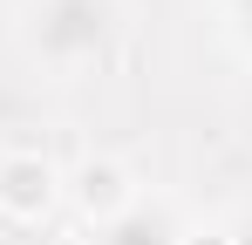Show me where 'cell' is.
I'll return each instance as SVG.
<instances>
[{
  "label": "cell",
  "mask_w": 252,
  "mask_h": 245,
  "mask_svg": "<svg viewBox=\"0 0 252 245\" xmlns=\"http://www.w3.org/2000/svg\"><path fill=\"white\" fill-rule=\"evenodd\" d=\"M123 34V0H28L21 41L28 55L55 75H82L95 68Z\"/></svg>",
  "instance_id": "1"
},
{
  "label": "cell",
  "mask_w": 252,
  "mask_h": 245,
  "mask_svg": "<svg viewBox=\"0 0 252 245\" xmlns=\"http://www.w3.org/2000/svg\"><path fill=\"white\" fill-rule=\"evenodd\" d=\"M62 198H75V204H82L89 232H95L102 218H116V211L136 198V184H129V170H123L116 157H89V163H75V170L62 177Z\"/></svg>",
  "instance_id": "4"
},
{
  "label": "cell",
  "mask_w": 252,
  "mask_h": 245,
  "mask_svg": "<svg viewBox=\"0 0 252 245\" xmlns=\"http://www.w3.org/2000/svg\"><path fill=\"white\" fill-rule=\"evenodd\" d=\"M225 245H252V211H239V218L225 225Z\"/></svg>",
  "instance_id": "6"
},
{
  "label": "cell",
  "mask_w": 252,
  "mask_h": 245,
  "mask_svg": "<svg viewBox=\"0 0 252 245\" xmlns=\"http://www.w3.org/2000/svg\"><path fill=\"white\" fill-rule=\"evenodd\" d=\"M62 204V163L41 150H7L0 157V218L14 225H34Z\"/></svg>",
  "instance_id": "2"
},
{
  "label": "cell",
  "mask_w": 252,
  "mask_h": 245,
  "mask_svg": "<svg viewBox=\"0 0 252 245\" xmlns=\"http://www.w3.org/2000/svg\"><path fill=\"white\" fill-rule=\"evenodd\" d=\"M89 245H184V218H177L170 198L136 191L116 218H102V225L89 232Z\"/></svg>",
  "instance_id": "3"
},
{
  "label": "cell",
  "mask_w": 252,
  "mask_h": 245,
  "mask_svg": "<svg viewBox=\"0 0 252 245\" xmlns=\"http://www.w3.org/2000/svg\"><path fill=\"white\" fill-rule=\"evenodd\" d=\"M225 14H232V28H239V41L252 48V0H225Z\"/></svg>",
  "instance_id": "5"
}]
</instances>
